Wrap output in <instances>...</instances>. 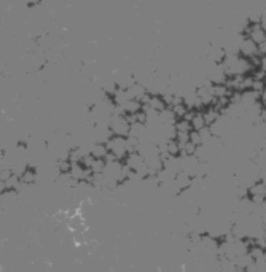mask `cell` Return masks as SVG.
Returning <instances> with one entry per match:
<instances>
[{
    "instance_id": "obj_1",
    "label": "cell",
    "mask_w": 266,
    "mask_h": 272,
    "mask_svg": "<svg viewBox=\"0 0 266 272\" xmlns=\"http://www.w3.org/2000/svg\"><path fill=\"white\" fill-rule=\"evenodd\" d=\"M239 54H242L247 59L258 56V45L252 39H249L247 35L241 37L239 39Z\"/></svg>"
},
{
    "instance_id": "obj_2",
    "label": "cell",
    "mask_w": 266,
    "mask_h": 272,
    "mask_svg": "<svg viewBox=\"0 0 266 272\" xmlns=\"http://www.w3.org/2000/svg\"><path fill=\"white\" fill-rule=\"evenodd\" d=\"M110 129L115 135H121V137H126L131 132V123L126 118H113L110 123Z\"/></svg>"
},
{
    "instance_id": "obj_3",
    "label": "cell",
    "mask_w": 266,
    "mask_h": 272,
    "mask_svg": "<svg viewBox=\"0 0 266 272\" xmlns=\"http://www.w3.org/2000/svg\"><path fill=\"white\" fill-rule=\"evenodd\" d=\"M190 123H192V127H193V131H201L202 127H206V119H204V115H202V111H195L193 113V116L192 119H190Z\"/></svg>"
},
{
    "instance_id": "obj_4",
    "label": "cell",
    "mask_w": 266,
    "mask_h": 272,
    "mask_svg": "<svg viewBox=\"0 0 266 272\" xmlns=\"http://www.w3.org/2000/svg\"><path fill=\"white\" fill-rule=\"evenodd\" d=\"M89 155L94 158H99V160H104V158L109 155V148H107V145H104V143H96V145L91 147Z\"/></svg>"
},
{
    "instance_id": "obj_5",
    "label": "cell",
    "mask_w": 266,
    "mask_h": 272,
    "mask_svg": "<svg viewBox=\"0 0 266 272\" xmlns=\"http://www.w3.org/2000/svg\"><path fill=\"white\" fill-rule=\"evenodd\" d=\"M260 102L266 107V88H263V89L260 91Z\"/></svg>"
}]
</instances>
